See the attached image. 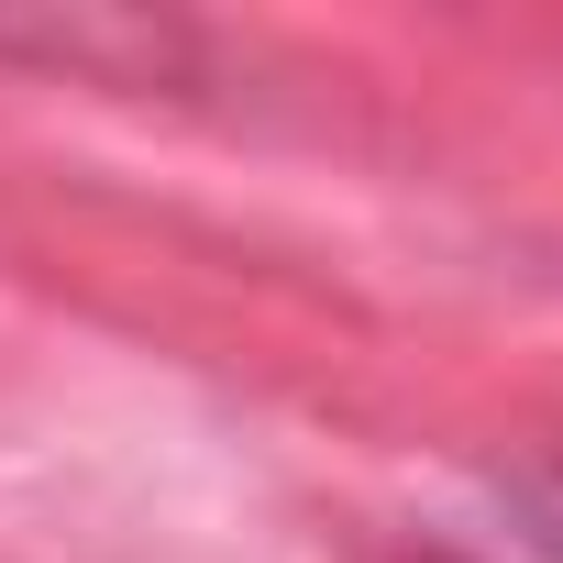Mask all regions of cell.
<instances>
[{"mask_svg":"<svg viewBox=\"0 0 563 563\" xmlns=\"http://www.w3.org/2000/svg\"><path fill=\"white\" fill-rule=\"evenodd\" d=\"M497 497H508V519H519V541L563 563V442H552V453H530L519 475H497Z\"/></svg>","mask_w":563,"mask_h":563,"instance_id":"cell-1","label":"cell"}]
</instances>
